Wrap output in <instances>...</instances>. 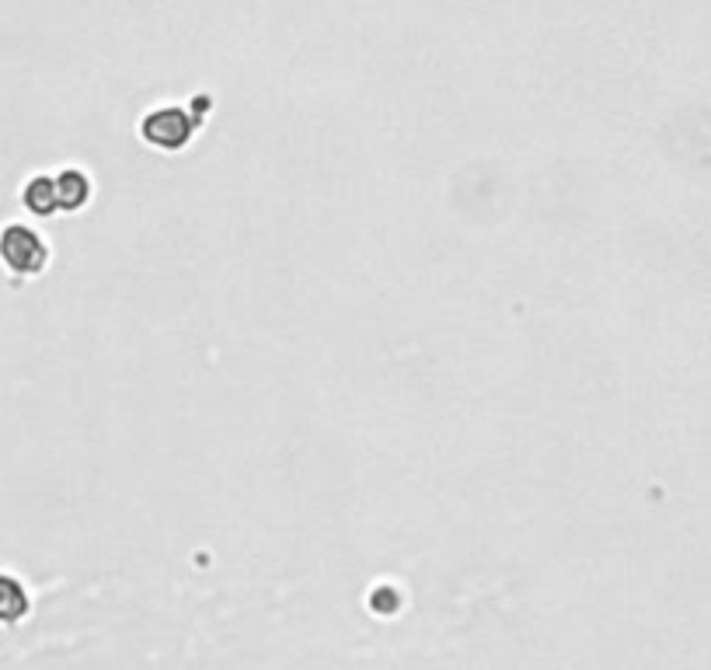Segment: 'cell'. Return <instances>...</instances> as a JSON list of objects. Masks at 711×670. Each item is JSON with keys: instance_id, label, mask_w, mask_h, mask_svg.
<instances>
[{"instance_id": "cell-1", "label": "cell", "mask_w": 711, "mask_h": 670, "mask_svg": "<svg viewBox=\"0 0 711 670\" xmlns=\"http://www.w3.org/2000/svg\"><path fill=\"white\" fill-rule=\"evenodd\" d=\"M0 262H4L8 270L18 273V276H35V273L46 270L49 248H46L43 238L32 231V227L8 224L4 231H0Z\"/></svg>"}, {"instance_id": "cell-2", "label": "cell", "mask_w": 711, "mask_h": 670, "mask_svg": "<svg viewBox=\"0 0 711 670\" xmlns=\"http://www.w3.org/2000/svg\"><path fill=\"white\" fill-rule=\"evenodd\" d=\"M140 129H144V140H147V144L164 147V150H179V147H185L188 137H192V120H188L185 109L168 105V109L150 112Z\"/></svg>"}, {"instance_id": "cell-3", "label": "cell", "mask_w": 711, "mask_h": 670, "mask_svg": "<svg viewBox=\"0 0 711 670\" xmlns=\"http://www.w3.org/2000/svg\"><path fill=\"white\" fill-rule=\"evenodd\" d=\"M28 615V593L22 580L11 572H0V625H14Z\"/></svg>"}, {"instance_id": "cell-4", "label": "cell", "mask_w": 711, "mask_h": 670, "mask_svg": "<svg viewBox=\"0 0 711 670\" xmlns=\"http://www.w3.org/2000/svg\"><path fill=\"white\" fill-rule=\"evenodd\" d=\"M22 203L32 209L35 217H53L56 209H60V196H56V179L35 175V179L22 189Z\"/></svg>"}, {"instance_id": "cell-5", "label": "cell", "mask_w": 711, "mask_h": 670, "mask_svg": "<svg viewBox=\"0 0 711 670\" xmlns=\"http://www.w3.org/2000/svg\"><path fill=\"white\" fill-rule=\"evenodd\" d=\"M56 196H60V209H81L91 196V182L84 171L67 168L56 175Z\"/></svg>"}]
</instances>
